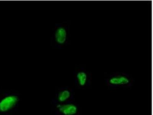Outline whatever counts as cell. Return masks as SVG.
<instances>
[{
  "instance_id": "3957f363",
  "label": "cell",
  "mask_w": 153,
  "mask_h": 115,
  "mask_svg": "<svg viewBox=\"0 0 153 115\" xmlns=\"http://www.w3.org/2000/svg\"><path fill=\"white\" fill-rule=\"evenodd\" d=\"M109 82L113 85H122L128 84L129 83V80L126 76H118L111 78Z\"/></svg>"
},
{
  "instance_id": "5b68a950",
  "label": "cell",
  "mask_w": 153,
  "mask_h": 115,
  "mask_svg": "<svg viewBox=\"0 0 153 115\" xmlns=\"http://www.w3.org/2000/svg\"><path fill=\"white\" fill-rule=\"evenodd\" d=\"M71 96V92L69 90H64L60 92L57 96V99L60 102H64L68 100Z\"/></svg>"
},
{
  "instance_id": "8992f818",
  "label": "cell",
  "mask_w": 153,
  "mask_h": 115,
  "mask_svg": "<svg viewBox=\"0 0 153 115\" xmlns=\"http://www.w3.org/2000/svg\"><path fill=\"white\" fill-rule=\"evenodd\" d=\"M76 78L79 84L82 86H84L87 83V74L83 72H79L76 75Z\"/></svg>"
},
{
  "instance_id": "277c9868",
  "label": "cell",
  "mask_w": 153,
  "mask_h": 115,
  "mask_svg": "<svg viewBox=\"0 0 153 115\" xmlns=\"http://www.w3.org/2000/svg\"><path fill=\"white\" fill-rule=\"evenodd\" d=\"M67 33L65 29L62 27L57 29L55 34L56 40L57 43L61 44L65 43Z\"/></svg>"
},
{
  "instance_id": "7a4b0ae2",
  "label": "cell",
  "mask_w": 153,
  "mask_h": 115,
  "mask_svg": "<svg viewBox=\"0 0 153 115\" xmlns=\"http://www.w3.org/2000/svg\"><path fill=\"white\" fill-rule=\"evenodd\" d=\"M56 108L59 111L64 115H75L78 111L76 105L71 103L58 104Z\"/></svg>"
},
{
  "instance_id": "6da1fadb",
  "label": "cell",
  "mask_w": 153,
  "mask_h": 115,
  "mask_svg": "<svg viewBox=\"0 0 153 115\" xmlns=\"http://www.w3.org/2000/svg\"><path fill=\"white\" fill-rule=\"evenodd\" d=\"M19 101V98L17 96H7L0 101V112L6 113L11 110L16 106Z\"/></svg>"
}]
</instances>
